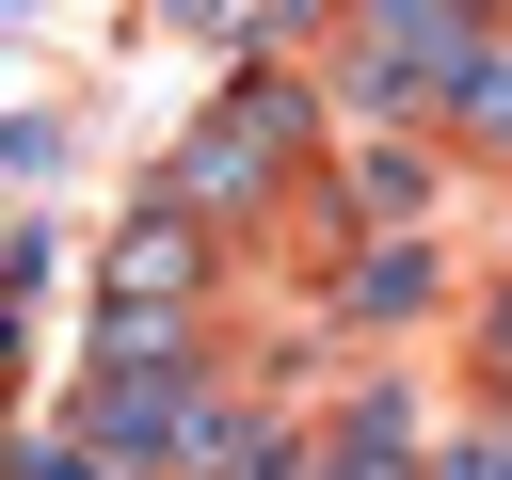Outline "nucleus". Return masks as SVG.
Instances as JSON below:
<instances>
[{"instance_id":"1","label":"nucleus","mask_w":512,"mask_h":480,"mask_svg":"<svg viewBox=\"0 0 512 480\" xmlns=\"http://www.w3.org/2000/svg\"><path fill=\"white\" fill-rule=\"evenodd\" d=\"M272 176H288V96L256 80V96H240V112L176 160V208H240V192H272Z\"/></svg>"},{"instance_id":"2","label":"nucleus","mask_w":512,"mask_h":480,"mask_svg":"<svg viewBox=\"0 0 512 480\" xmlns=\"http://www.w3.org/2000/svg\"><path fill=\"white\" fill-rule=\"evenodd\" d=\"M96 288H112V320H144V304H176V288H192V208H144V224L112 240V272H96Z\"/></svg>"},{"instance_id":"3","label":"nucleus","mask_w":512,"mask_h":480,"mask_svg":"<svg viewBox=\"0 0 512 480\" xmlns=\"http://www.w3.org/2000/svg\"><path fill=\"white\" fill-rule=\"evenodd\" d=\"M416 304H432V240H384L352 272V320H416Z\"/></svg>"},{"instance_id":"4","label":"nucleus","mask_w":512,"mask_h":480,"mask_svg":"<svg viewBox=\"0 0 512 480\" xmlns=\"http://www.w3.org/2000/svg\"><path fill=\"white\" fill-rule=\"evenodd\" d=\"M32 480H128V464H96V448H32Z\"/></svg>"},{"instance_id":"5","label":"nucleus","mask_w":512,"mask_h":480,"mask_svg":"<svg viewBox=\"0 0 512 480\" xmlns=\"http://www.w3.org/2000/svg\"><path fill=\"white\" fill-rule=\"evenodd\" d=\"M496 480H512V464H496Z\"/></svg>"}]
</instances>
